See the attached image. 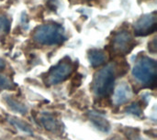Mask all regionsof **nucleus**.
I'll use <instances>...</instances> for the list:
<instances>
[{
	"instance_id": "1",
	"label": "nucleus",
	"mask_w": 157,
	"mask_h": 140,
	"mask_svg": "<svg viewBox=\"0 0 157 140\" xmlns=\"http://www.w3.org/2000/svg\"><path fill=\"white\" fill-rule=\"evenodd\" d=\"M35 42L42 46L60 45L66 40L63 28L56 23H48L37 27L32 35Z\"/></svg>"
},
{
	"instance_id": "2",
	"label": "nucleus",
	"mask_w": 157,
	"mask_h": 140,
	"mask_svg": "<svg viewBox=\"0 0 157 140\" xmlns=\"http://www.w3.org/2000/svg\"><path fill=\"white\" fill-rule=\"evenodd\" d=\"M116 74V67L114 64H109L98 70L95 73L92 82L91 88L93 93L100 98H105L111 94Z\"/></svg>"
},
{
	"instance_id": "3",
	"label": "nucleus",
	"mask_w": 157,
	"mask_h": 140,
	"mask_svg": "<svg viewBox=\"0 0 157 140\" xmlns=\"http://www.w3.org/2000/svg\"><path fill=\"white\" fill-rule=\"evenodd\" d=\"M132 75L139 83L148 87L155 86L157 77L156 61L145 55L139 56L132 69Z\"/></svg>"
},
{
	"instance_id": "4",
	"label": "nucleus",
	"mask_w": 157,
	"mask_h": 140,
	"mask_svg": "<svg viewBox=\"0 0 157 140\" xmlns=\"http://www.w3.org/2000/svg\"><path fill=\"white\" fill-rule=\"evenodd\" d=\"M75 69V64L70 58L65 57L56 65L52 67L46 74V84L55 85L68 79Z\"/></svg>"
},
{
	"instance_id": "5",
	"label": "nucleus",
	"mask_w": 157,
	"mask_h": 140,
	"mask_svg": "<svg viewBox=\"0 0 157 140\" xmlns=\"http://www.w3.org/2000/svg\"><path fill=\"white\" fill-rule=\"evenodd\" d=\"M136 41L132 34L128 30H121L113 35L111 40V49L119 56L129 54L135 47Z\"/></svg>"
},
{
	"instance_id": "6",
	"label": "nucleus",
	"mask_w": 157,
	"mask_h": 140,
	"mask_svg": "<svg viewBox=\"0 0 157 140\" xmlns=\"http://www.w3.org/2000/svg\"><path fill=\"white\" fill-rule=\"evenodd\" d=\"M156 12L143 15L134 24V34L138 37H145L155 32L157 28Z\"/></svg>"
},
{
	"instance_id": "7",
	"label": "nucleus",
	"mask_w": 157,
	"mask_h": 140,
	"mask_svg": "<svg viewBox=\"0 0 157 140\" xmlns=\"http://www.w3.org/2000/svg\"><path fill=\"white\" fill-rule=\"evenodd\" d=\"M132 96V90L129 83H121L117 86L113 95V103L116 105H121L128 103Z\"/></svg>"
},
{
	"instance_id": "8",
	"label": "nucleus",
	"mask_w": 157,
	"mask_h": 140,
	"mask_svg": "<svg viewBox=\"0 0 157 140\" xmlns=\"http://www.w3.org/2000/svg\"><path fill=\"white\" fill-rule=\"evenodd\" d=\"M88 118L90 122L96 127L97 129L103 133H108L110 130V124L108 121L106 117H104L103 115L95 112V111H90L88 112Z\"/></svg>"
},
{
	"instance_id": "9",
	"label": "nucleus",
	"mask_w": 157,
	"mask_h": 140,
	"mask_svg": "<svg viewBox=\"0 0 157 140\" xmlns=\"http://www.w3.org/2000/svg\"><path fill=\"white\" fill-rule=\"evenodd\" d=\"M87 53H88L87 57H88L90 65L94 68L103 65L108 61V54L103 50L92 49V50H89Z\"/></svg>"
},
{
	"instance_id": "10",
	"label": "nucleus",
	"mask_w": 157,
	"mask_h": 140,
	"mask_svg": "<svg viewBox=\"0 0 157 140\" xmlns=\"http://www.w3.org/2000/svg\"><path fill=\"white\" fill-rule=\"evenodd\" d=\"M40 124L43 127L51 132H57L60 130V123L59 121L51 114L49 113H41L40 117Z\"/></svg>"
},
{
	"instance_id": "11",
	"label": "nucleus",
	"mask_w": 157,
	"mask_h": 140,
	"mask_svg": "<svg viewBox=\"0 0 157 140\" xmlns=\"http://www.w3.org/2000/svg\"><path fill=\"white\" fill-rule=\"evenodd\" d=\"M4 102L10 108V110H12L15 113L20 115H26L28 112L27 106L20 101L15 99V97H13L12 95H8V94L4 95Z\"/></svg>"
},
{
	"instance_id": "12",
	"label": "nucleus",
	"mask_w": 157,
	"mask_h": 140,
	"mask_svg": "<svg viewBox=\"0 0 157 140\" xmlns=\"http://www.w3.org/2000/svg\"><path fill=\"white\" fill-rule=\"evenodd\" d=\"M7 120L13 127H15L17 129L20 130L21 132L29 134V135L33 134V130L31 128V126L29 124H28L27 122L23 121L22 119L17 118L16 116H8Z\"/></svg>"
},
{
	"instance_id": "13",
	"label": "nucleus",
	"mask_w": 157,
	"mask_h": 140,
	"mask_svg": "<svg viewBox=\"0 0 157 140\" xmlns=\"http://www.w3.org/2000/svg\"><path fill=\"white\" fill-rule=\"evenodd\" d=\"M17 85L6 76L0 73V91L3 90H14Z\"/></svg>"
},
{
	"instance_id": "14",
	"label": "nucleus",
	"mask_w": 157,
	"mask_h": 140,
	"mask_svg": "<svg viewBox=\"0 0 157 140\" xmlns=\"http://www.w3.org/2000/svg\"><path fill=\"white\" fill-rule=\"evenodd\" d=\"M122 133L124 134V136L127 138L128 140H142L138 129L127 127L122 130Z\"/></svg>"
},
{
	"instance_id": "15",
	"label": "nucleus",
	"mask_w": 157,
	"mask_h": 140,
	"mask_svg": "<svg viewBox=\"0 0 157 140\" xmlns=\"http://www.w3.org/2000/svg\"><path fill=\"white\" fill-rule=\"evenodd\" d=\"M10 30V20L3 14H0V35H6Z\"/></svg>"
},
{
	"instance_id": "16",
	"label": "nucleus",
	"mask_w": 157,
	"mask_h": 140,
	"mask_svg": "<svg viewBox=\"0 0 157 140\" xmlns=\"http://www.w3.org/2000/svg\"><path fill=\"white\" fill-rule=\"evenodd\" d=\"M126 112H127V114L133 115L138 117H141L143 116V109L139 103H133L131 105H129L128 107H126Z\"/></svg>"
},
{
	"instance_id": "17",
	"label": "nucleus",
	"mask_w": 157,
	"mask_h": 140,
	"mask_svg": "<svg viewBox=\"0 0 157 140\" xmlns=\"http://www.w3.org/2000/svg\"><path fill=\"white\" fill-rule=\"evenodd\" d=\"M82 80H83V76H82V74H76L74 78H73V80H72V85L75 87V88H77V87H79L80 85H81V83H82Z\"/></svg>"
},
{
	"instance_id": "18",
	"label": "nucleus",
	"mask_w": 157,
	"mask_h": 140,
	"mask_svg": "<svg viewBox=\"0 0 157 140\" xmlns=\"http://www.w3.org/2000/svg\"><path fill=\"white\" fill-rule=\"evenodd\" d=\"M148 46H149L148 49H149L150 52H152V53L155 54L156 52V40H155V39H154L152 41H150Z\"/></svg>"
},
{
	"instance_id": "19",
	"label": "nucleus",
	"mask_w": 157,
	"mask_h": 140,
	"mask_svg": "<svg viewBox=\"0 0 157 140\" xmlns=\"http://www.w3.org/2000/svg\"><path fill=\"white\" fill-rule=\"evenodd\" d=\"M6 67V63H5V61L0 58V70H3L4 68Z\"/></svg>"
},
{
	"instance_id": "20",
	"label": "nucleus",
	"mask_w": 157,
	"mask_h": 140,
	"mask_svg": "<svg viewBox=\"0 0 157 140\" xmlns=\"http://www.w3.org/2000/svg\"><path fill=\"white\" fill-rule=\"evenodd\" d=\"M112 140H120V139H118V138H114V139H112Z\"/></svg>"
},
{
	"instance_id": "21",
	"label": "nucleus",
	"mask_w": 157,
	"mask_h": 140,
	"mask_svg": "<svg viewBox=\"0 0 157 140\" xmlns=\"http://www.w3.org/2000/svg\"><path fill=\"white\" fill-rule=\"evenodd\" d=\"M86 1H91V0H86Z\"/></svg>"
},
{
	"instance_id": "22",
	"label": "nucleus",
	"mask_w": 157,
	"mask_h": 140,
	"mask_svg": "<svg viewBox=\"0 0 157 140\" xmlns=\"http://www.w3.org/2000/svg\"><path fill=\"white\" fill-rule=\"evenodd\" d=\"M0 140H2V139H0Z\"/></svg>"
}]
</instances>
